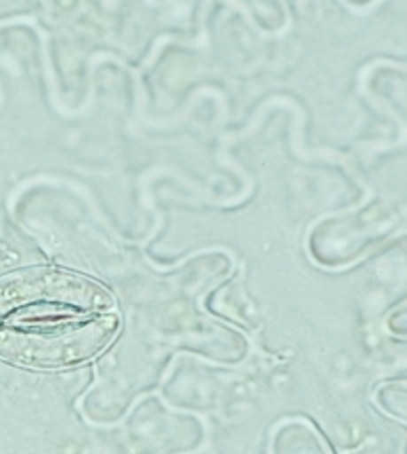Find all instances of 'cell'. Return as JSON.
I'll return each instance as SVG.
<instances>
[{
  "instance_id": "1",
  "label": "cell",
  "mask_w": 407,
  "mask_h": 454,
  "mask_svg": "<svg viewBox=\"0 0 407 454\" xmlns=\"http://www.w3.org/2000/svg\"><path fill=\"white\" fill-rule=\"evenodd\" d=\"M114 333L116 320L110 316L66 322L12 318L0 325V356L41 367L70 364L98 355Z\"/></svg>"
},
{
  "instance_id": "2",
  "label": "cell",
  "mask_w": 407,
  "mask_h": 454,
  "mask_svg": "<svg viewBox=\"0 0 407 454\" xmlns=\"http://www.w3.org/2000/svg\"><path fill=\"white\" fill-rule=\"evenodd\" d=\"M37 301H61L92 312H102L113 306L110 295L98 284L64 271H27L0 281V318Z\"/></svg>"
}]
</instances>
